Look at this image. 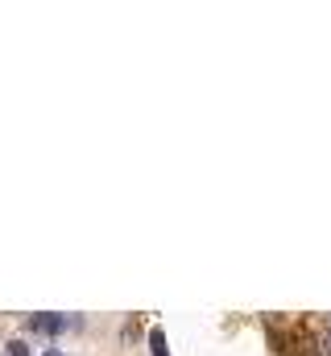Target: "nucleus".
<instances>
[{"label": "nucleus", "mask_w": 331, "mask_h": 356, "mask_svg": "<svg viewBox=\"0 0 331 356\" xmlns=\"http://www.w3.org/2000/svg\"><path fill=\"white\" fill-rule=\"evenodd\" d=\"M58 327H63L58 315H33V332H46V336H50V332H58Z\"/></svg>", "instance_id": "obj_1"}, {"label": "nucleus", "mask_w": 331, "mask_h": 356, "mask_svg": "<svg viewBox=\"0 0 331 356\" xmlns=\"http://www.w3.org/2000/svg\"><path fill=\"white\" fill-rule=\"evenodd\" d=\"M150 348H154V356H166V336H162V332H154V336H150Z\"/></svg>", "instance_id": "obj_2"}, {"label": "nucleus", "mask_w": 331, "mask_h": 356, "mask_svg": "<svg viewBox=\"0 0 331 356\" xmlns=\"http://www.w3.org/2000/svg\"><path fill=\"white\" fill-rule=\"evenodd\" d=\"M4 356H29V348H25V344H21V340H13V344H8V348H4Z\"/></svg>", "instance_id": "obj_3"}, {"label": "nucleus", "mask_w": 331, "mask_h": 356, "mask_svg": "<svg viewBox=\"0 0 331 356\" xmlns=\"http://www.w3.org/2000/svg\"><path fill=\"white\" fill-rule=\"evenodd\" d=\"M46 356H63V353H58V348H50V353H46Z\"/></svg>", "instance_id": "obj_4"}, {"label": "nucleus", "mask_w": 331, "mask_h": 356, "mask_svg": "<svg viewBox=\"0 0 331 356\" xmlns=\"http://www.w3.org/2000/svg\"><path fill=\"white\" fill-rule=\"evenodd\" d=\"M328 344H331V340H328Z\"/></svg>", "instance_id": "obj_5"}]
</instances>
